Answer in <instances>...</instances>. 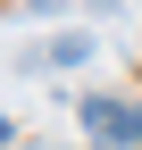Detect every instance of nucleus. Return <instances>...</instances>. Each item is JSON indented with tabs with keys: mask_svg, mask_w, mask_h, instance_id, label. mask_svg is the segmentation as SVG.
<instances>
[{
	"mask_svg": "<svg viewBox=\"0 0 142 150\" xmlns=\"http://www.w3.org/2000/svg\"><path fill=\"white\" fill-rule=\"evenodd\" d=\"M84 125H92V142H100V150H134L142 108H126V100H84Z\"/></svg>",
	"mask_w": 142,
	"mask_h": 150,
	"instance_id": "1",
	"label": "nucleus"
},
{
	"mask_svg": "<svg viewBox=\"0 0 142 150\" xmlns=\"http://www.w3.org/2000/svg\"><path fill=\"white\" fill-rule=\"evenodd\" d=\"M84 59H92V33H59L42 50V67H84Z\"/></svg>",
	"mask_w": 142,
	"mask_h": 150,
	"instance_id": "2",
	"label": "nucleus"
},
{
	"mask_svg": "<svg viewBox=\"0 0 142 150\" xmlns=\"http://www.w3.org/2000/svg\"><path fill=\"white\" fill-rule=\"evenodd\" d=\"M134 150H142V125H134Z\"/></svg>",
	"mask_w": 142,
	"mask_h": 150,
	"instance_id": "3",
	"label": "nucleus"
}]
</instances>
